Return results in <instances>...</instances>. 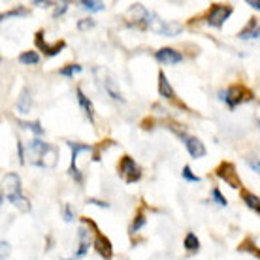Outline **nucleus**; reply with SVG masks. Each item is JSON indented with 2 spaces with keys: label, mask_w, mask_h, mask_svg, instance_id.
Instances as JSON below:
<instances>
[{
  "label": "nucleus",
  "mask_w": 260,
  "mask_h": 260,
  "mask_svg": "<svg viewBox=\"0 0 260 260\" xmlns=\"http://www.w3.org/2000/svg\"><path fill=\"white\" fill-rule=\"evenodd\" d=\"M28 156L30 164L40 166V168H55L59 160V147H55L51 143L32 140L28 143Z\"/></svg>",
  "instance_id": "nucleus-1"
},
{
  "label": "nucleus",
  "mask_w": 260,
  "mask_h": 260,
  "mask_svg": "<svg viewBox=\"0 0 260 260\" xmlns=\"http://www.w3.org/2000/svg\"><path fill=\"white\" fill-rule=\"evenodd\" d=\"M2 187H4V192H6L8 200L12 202L21 213L30 211L32 206H30L28 198L23 196V187H21V179L17 174H8V176L4 177V181H2Z\"/></svg>",
  "instance_id": "nucleus-2"
},
{
  "label": "nucleus",
  "mask_w": 260,
  "mask_h": 260,
  "mask_svg": "<svg viewBox=\"0 0 260 260\" xmlns=\"http://www.w3.org/2000/svg\"><path fill=\"white\" fill-rule=\"evenodd\" d=\"M143 25L149 28L151 32H156L160 34V36H177V34L183 30V26L176 21H166V19H160L156 13L153 12H147L145 13V17H143Z\"/></svg>",
  "instance_id": "nucleus-3"
},
{
  "label": "nucleus",
  "mask_w": 260,
  "mask_h": 260,
  "mask_svg": "<svg viewBox=\"0 0 260 260\" xmlns=\"http://www.w3.org/2000/svg\"><path fill=\"white\" fill-rule=\"evenodd\" d=\"M94 78H96L98 85L108 92V96L113 98V100H119V102H124L123 92L119 89L117 78H115L110 70H106L102 66H96V68H94Z\"/></svg>",
  "instance_id": "nucleus-4"
},
{
  "label": "nucleus",
  "mask_w": 260,
  "mask_h": 260,
  "mask_svg": "<svg viewBox=\"0 0 260 260\" xmlns=\"http://www.w3.org/2000/svg\"><path fill=\"white\" fill-rule=\"evenodd\" d=\"M219 98L226 102L230 110H234L236 106H240L243 100H251L253 94H251V91H247L245 87H241V85H232V87H228L226 91L219 92Z\"/></svg>",
  "instance_id": "nucleus-5"
},
{
  "label": "nucleus",
  "mask_w": 260,
  "mask_h": 260,
  "mask_svg": "<svg viewBox=\"0 0 260 260\" xmlns=\"http://www.w3.org/2000/svg\"><path fill=\"white\" fill-rule=\"evenodd\" d=\"M230 15H232V6H230V4H213V6L209 8L206 23H208L209 26L219 28V26H222L226 23Z\"/></svg>",
  "instance_id": "nucleus-6"
},
{
  "label": "nucleus",
  "mask_w": 260,
  "mask_h": 260,
  "mask_svg": "<svg viewBox=\"0 0 260 260\" xmlns=\"http://www.w3.org/2000/svg\"><path fill=\"white\" fill-rule=\"evenodd\" d=\"M119 174H121V177H123L128 185H132V183H136L138 179L142 177V170L134 162L132 156L124 155L123 158H121V162H119Z\"/></svg>",
  "instance_id": "nucleus-7"
},
{
  "label": "nucleus",
  "mask_w": 260,
  "mask_h": 260,
  "mask_svg": "<svg viewBox=\"0 0 260 260\" xmlns=\"http://www.w3.org/2000/svg\"><path fill=\"white\" fill-rule=\"evenodd\" d=\"M68 143V147L72 149V164H70V170H68V174H70L74 179L78 183H83V174L79 172L78 168V156L79 153H83V151H92L91 145H85V143H78V142H66Z\"/></svg>",
  "instance_id": "nucleus-8"
},
{
  "label": "nucleus",
  "mask_w": 260,
  "mask_h": 260,
  "mask_svg": "<svg viewBox=\"0 0 260 260\" xmlns=\"http://www.w3.org/2000/svg\"><path fill=\"white\" fill-rule=\"evenodd\" d=\"M217 177H221L222 181L230 185L232 189H241V179L236 172V166L232 162H221L217 168Z\"/></svg>",
  "instance_id": "nucleus-9"
},
{
  "label": "nucleus",
  "mask_w": 260,
  "mask_h": 260,
  "mask_svg": "<svg viewBox=\"0 0 260 260\" xmlns=\"http://www.w3.org/2000/svg\"><path fill=\"white\" fill-rule=\"evenodd\" d=\"M44 36H46V34H44V30H38V32H36V38H34V42H36V47H38V49H42L47 57H55V55H59V53L66 47L64 40H60V42H57V44H53V46H51V44H47Z\"/></svg>",
  "instance_id": "nucleus-10"
},
{
  "label": "nucleus",
  "mask_w": 260,
  "mask_h": 260,
  "mask_svg": "<svg viewBox=\"0 0 260 260\" xmlns=\"http://www.w3.org/2000/svg\"><path fill=\"white\" fill-rule=\"evenodd\" d=\"M92 228H94V249L98 251L100 256H104L106 260H111V256H113V245H111V241L98 230L94 222H92Z\"/></svg>",
  "instance_id": "nucleus-11"
},
{
  "label": "nucleus",
  "mask_w": 260,
  "mask_h": 260,
  "mask_svg": "<svg viewBox=\"0 0 260 260\" xmlns=\"http://www.w3.org/2000/svg\"><path fill=\"white\" fill-rule=\"evenodd\" d=\"M155 59L160 62V64H179L183 60V55L172 47H162L155 53Z\"/></svg>",
  "instance_id": "nucleus-12"
},
{
  "label": "nucleus",
  "mask_w": 260,
  "mask_h": 260,
  "mask_svg": "<svg viewBox=\"0 0 260 260\" xmlns=\"http://www.w3.org/2000/svg\"><path fill=\"white\" fill-rule=\"evenodd\" d=\"M179 136L185 140V145H187V151H189V155L192 158H202V156H206V145L198 140V138H192V136H185V134H179Z\"/></svg>",
  "instance_id": "nucleus-13"
},
{
  "label": "nucleus",
  "mask_w": 260,
  "mask_h": 260,
  "mask_svg": "<svg viewBox=\"0 0 260 260\" xmlns=\"http://www.w3.org/2000/svg\"><path fill=\"white\" fill-rule=\"evenodd\" d=\"M78 238H79V249L76 251L74 258H70V260L83 258L85 254H87V251H89V245H91V236H89V230H87V228H79Z\"/></svg>",
  "instance_id": "nucleus-14"
},
{
  "label": "nucleus",
  "mask_w": 260,
  "mask_h": 260,
  "mask_svg": "<svg viewBox=\"0 0 260 260\" xmlns=\"http://www.w3.org/2000/svg\"><path fill=\"white\" fill-rule=\"evenodd\" d=\"M15 108H17V111H19V113H23V115L30 113V110H32V94H30V91H28L26 87L23 89V91H21Z\"/></svg>",
  "instance_id": "nucleus-15"
},
{
  "label": "nucleus",
  "mask_w": 260,
  "mask_h": 260,
  "mask_svg": "<svg viewBox=\"0 0 260 260\" xmlns=\"http://www.w3.org/2000/svg\"><path fill=\"white\" fill-rule=\"evenodd\" d=\"M158 92H160V96L168 98V100H174V98H176V92H174V89H172V85H170V81L164 72L158 74Z\"/></svg>",
  "instance_id": "nucleus-16"
},
{
  "label": "nucleus",
  "mask_w": 260,
  "mask_h": 260,
  "mask_svg": "<svg viewBox=\"0 0 260 260\" xmlns=\"http://www.w3.org/2000/svg\"><path fill=\"white\" fill-rule=\"evenodd\" d=\"M76 94H78V102H79V106L83 108L85 115L89 117V121H91V123H94V108H92V102L87 96H85L83 91H81L79 87L76 89Z\"/></svg>",
  "instance_id": "nucleus-17"
},
{
  "label": "nucleus",
  "mask_w": 260,
  "mask_h": 260,
  "mask_svg": "<svg viewBox=\"0 0 260 260\" xmlns=\"http://www.w3.org/2000/svg\"><path fill=\"white\" fill-rule=\"evenodd\" d=\"M240 190H241V198H243V202L247 204V208L253 209L254 213H258V211H260V200H258V196L253 194V192H249V190H245V189H240Z\"/></svg>",
  "instance_id": "nucleus-18"
},
{
  "label": "nucleus",
  "mask_w": 260,
  "mask_h": 260,
  "mask_svg": "<svg viewBox=\"0 0 260 260\" xmlns=\"http://www.w3.org/2000/svg\"><path fill=\"white\" fill-rule=\"evenodd\" d=\"M240 38L247 40V38H258V19H251L249 21L247 28H243L240 32Z\"/></svg>",
  "instance_id": "nucleus-19"
},
{
  "label": "nucleus",
  "mask_w": 260,
  "mask_h": 260,
  "mask_svg": "<svg viewBox=\"0 0 260 260\" xmlns=\"http://www.w3.org/2000/svg\"><path fill=\"white\" fill-rule=\"evenodd\" d=\"M183 245H185V249H187L189 253H198V251H200V240L194 236V232H189V234L185 236Z\"/></svg>",
  "instance_id": "nucleus-20"
},
{
  "label": "nucleus",
  "mask_w": 260,
  "mask_h": 260,
  "mask_svg": "<svg viewBox=\"0 0 260 260\" xmlns=\"http://www.w3.org/2000/svg\"><path fill=\"white\" fill-rule=\"evenodd\" d=\"M79 6L83 8V10H89V12H102L106 8V4L100 2V0H81Z\"/></svg>",
  "instance_id": "nucleus-21"
},
{
  "label": "nucleus",
  "mask_w": 260,
  "mask_h": 260,
  "mask_svg": "<svg viewBox=\"0 0 260 260\" xmlns=\"http://www.w3.org/2000/svg\"><path fill=\"white\" fill-rule=\"evenodd\" d=\"M19 62L21 64H38L40 55L36 51H25L19 55Z\"/></svg>",
  "instance_id": "nucleus-22"
},
{
  "label": "nucleus",
  "mask_w": 260,
  "mask_h": 260,
  "mask_svg": "<svg viewBox=\"0 0 260 260\" xmlns=\"http://www.w3.org/2000/svg\"><path fill=\"white\" fill-rule=\"evenodd\" d=\"M145 222H147V219H145V215L142 213V211H138V215L134 217V221H132V224H130L128 232L130 234H136L140 228L145 226Z\"/></svg>",
  "instance_id": "nucleus-23"
},
{
  "label": "nucleus",
  "mask_w": 260,
  "mask_h": 260,
  "mask_svg": "<svg viewBox=\"0 0 260 260\" xmlns=\"http://www.w3.org/2000/svg\"><path fill=\"white\" fill-rule=\"evenodd\" d=\"M238 251H249L251 254H254L256 258L260 256V253H258V247L253 243V238H247L245 241H241L240 243V247H238Z\"/></svg>",
  "instance_id": "nucleus-24"
},
{
  "label": "nucleus",
  "mask_w": 260,
  "mask_h": 260,
  "mask_svg": "<svg viewBox=\"0 0 260 260\" xmlns=\"http://www.w3.org/2000/svg\"><path fill=\"white\" fill-rule=\"evenodd\" d=\"M19 126L26 130H32L36 136H42L44 134V126L40 124V121H32V123H28V121H19Z\"/></svg>",
  "instance_id": "nucleus-25"
},
{
  "label": "nucleus",
  "mask_w": 260,
  "mask_h": 260,
  "mask_svg": "<svg viewBox=\"0 0 260 260\" xmlns=\"http://www.w3.org/2000/svg\"><path fill=\"white\" fill-rule=\"evenodd\" d=\"M78 72H81V66L79 64H68V66H64V68H60L59 74L60 76H66V78H72V76L78 74Z\"/></svg>",
  "instance_id": "nucleus-26"
},
{
  "label": "nucleus",
  "mask_w": 260,
  "mask_h": 260,
  "mask_svg": "<svg viewBox=\"0 0 260 260\" xmlns=\"http://www.w3.org/2000/svg\"><path fill=\"white\" fill-rule=\"evenodd\" d=\"M15 15H26V10L25 8H15V10H10V12H4L0 13V23L4 19H8V17H15Z\"/></svg>",
  "instance_id": "nucleus-27"
},
{
  "label": "nucleus",
  "mask_w": 260,
  "mask_h": 260,
  "mask_svg": "<svg viewBox=\"0 0 260 260\" xmlns=\"http://www.w3.org/2000/svg\"><path fill=\"white\" fill-rule=\"evenodd\" d=\"M181 176H183V179H187V181H190V183H200V177L192 174V170H190V166H183Z\"/></svg>",
  "instance_id": "nucleus-28"
},
{
  "label": "nucleus",
  "mask_w": 260,
  "mask_h": 260,
  "mask_svg": "<svg viewBox=\"0 0 260 260\" xmlns=\"http://www.w3.org/2000/svg\"><path fill=\"white\" fill-rule=\"evenodd\" d=\"M211 196H213V200L217 202V204H219V206H222V208H226L228 206V202H226V198H224V196H222V192L219 189H217V187H215L213 190H211Z\"/></svg>",
  "instance_id": "nucleus-29"
},
{
  "label": "nucleus",
  "mask_w": 260,
  "mask_h": 260,
  "mask_svg": "<svg viewBox=\"0 0 260 260\" xmlns=\"http://www.w3.org/2000/svg\"><path fill=\"white\" fill-rule=\"evenodd\" d=\"M12 253V245L8 241H0V260H6Z\"/></svg>",
  "instance_id": "nucleus-30"
},
{
  "label": "nucleus",
  "mask_w": 260,
  "mask_h": 260,
  "mask_svg": "<svg viewBox=\"0 0 260 260\" xmlns=\"http://www.w3.org/2000/svg\"><path fill=\"white\" fill-rule=\"evenodd\" d=\"M92 26H94V21L92 19H81L78 23L79 30H89V28H92Z\"/></svg>",
  "instance_id": "nucleus-31"
},
{
  "label": "nucleus",
  "mask_w": 260,
  "mask_h": 260,
  "mask_svg": "<svg viewBox=\"0 0 260 260\" xmlns=\"http://www.w3.org/2000/svg\"><path fill=\"white\" fill-rule=\"evenodd\" d=\"M87 204H92V206H98V208H110V204H108V202L96 200V198H89Z\"/></svg>",
  "instance_id": "nucleus-32"
},
{
  "label": "nucleus",
  "mask_w": 260,
  "mask_h": 260,
  "mask_svg": "<svg viewBox=\"0 0 260 260\" xmlns=\"http://www.w3.org/2000/svg\"><path fill=\"white\" fill-rule=\"evenodd\" d=\"M68 6H70V4H68V2H60V4H59V8H57V10H55V17H60V15H62V13H64L66 10H68Z\"/></svg>",
  "instance_id": "nucleus-33"
},
{
  "label": "nucleus",
  "mask_w": 260,
  "mask_h": 260,
  "mask_svg": "<svg viewBox=\"0 0 260 260\" xmlns=\"http://www.w3.org/2000/svg\"><path fill=\"white\" fill-rule=\"evenodd\" d=\"M64 221L66 222H72V221H74V213H72V208L68 206V204L64 206Z\"/></svg>",
  "instance_id": "nucleus-34"
},
{
  "label": "nucleus",
  "mask_w": 260,
  "mask_h": 260,
  "mask_svg": "<svg viewBox=\"0 0 260 260\" xmlns=\"http://www.w3.org/2000/svg\"><path fill=\"white\" fill-rule=\"evenodd\" d=\"M17 151H19V162L25 164V149H23V142H17Z\"/></svg>",
  "instance_id": "nucleus-35"
},
{
  "label": "nucleus",
  "mask_w": 260,
  "mask_h": 260,
  "mask_svg": "<svg viewBox=\"0 0 260 260\" xmlns=\"http://www.w3.org/2000/svg\"><path fill=\"white\" fill-rule=\"evenodd\" d=\"M34 6H38V8H49V6H53V2H40V0H34Z\"/></svg>",
  "instance_id": "nucleus-36"
},
{
  "label": "nucleus",
  "mask_w": 260,
  "mask_h": 260,
  "mask_svg": "<svg viewBox=\"0 0 260 260\" xmlns=\"http://www.w3.org/2000/svg\"><path fill=\"white\" fill-rule=\"evenodd\" d=\"M249 164H251V168H253V170H254V174H258V172H260L258 160H254V162H249Z\"/></svg>",
  "instance_id": "nucleus-37"
},
{
  "label": "nucleus",
  "mask_w": 260,
  "mask_h": 260,
  "mask_svg": "<svg viewBox=\"0 0 260 260\" xmlns=\"http://www.w3.org/2000/svg\"><path fill=\"white\" fill-rule=\"evenodd\" d=\"M247 4H249V6H253L254 10H258V8H260V4H258V2H251V0H249Z\"/></svg>",
  "instance_id": "nucleus-38"
},
{
  "label": "nucleus",
  "mask_w": 260,
  "mask_h": 260,
  "mask_svg": "<svg viewBox=\"0 0 260 260\" xmlns=\"http://www.w3.org/2000/svg\"><path fill=\"white\" fill-rule=\"evenodd\" d=\"M0 206H2V192H0Z\"/></svg>",
  "instance_id": "nucleus-39"
}]
</instances>
